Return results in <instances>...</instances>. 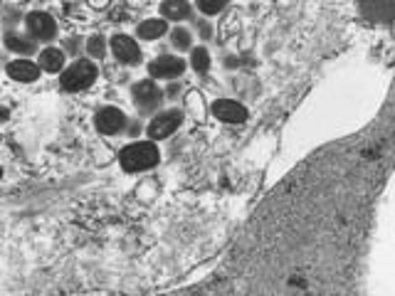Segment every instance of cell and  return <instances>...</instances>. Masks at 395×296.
Wrapping results in <instances>:
<instances>
[{"mask_svg": "<svg viewBox=\"0 0 395 296\" xmlns=\"http://www.w3.org/2000/svg\"><path fill=\"white\" fill-rule=\"evenodd\" d=\"M158 163V148L153 144H131L121 151V165L129 173L149 170Z\"/></svg>", "mask_w": 395, "mask_h": 296, "instance_id": "cell-1", "label": "cell"}, {"mask_svg": "<svg viewBox=\"0 0 395 296\" xmlns=\"http://www.w3.org/2000/svg\"><path fill=\"white\" fill-rule=\"evenodd\" d=\"M94 79H97V67L92 62H87V59H82V62L72 64L62 75V87L67 92H79V89H87Z\"/></svg>", "mask_w": 395, "mask_h": 296, "instance_id": "cell-2", "label": "cell"}, {"mask_svg": "<svg viewBox=\"0 0 395 296\" xmlns=\"http://www.w3.org/2000/svg\"><path fill=\"white\" fill-rule=\"evenodd\" d=\"M181 121H183V113L181 111H166V113H161V116H156V119L151 121L149 136H151V139H166V136H170V133L181 126Z\"/></svg>", "mask_w": 395, "mask_h": 296, "instance_id": "cell-3", "label": "cell"}, {"mask_svg": "<svg viewBox=\"0 0 395 296\" xmlns=\"http://www.w3.org/2000/svg\"><path fill=\"white\" fill-rule=\"evenodd\" d=\"M161 99H164V94H161V89L156 87V84L151 82V79H146V82L136 84L133 87V101H136L138 109H153L161 104Z\"/></svg>", "mask_w": 395, "mask_h": 296, "instance_id": "cell-4", "label": "cell"}, {"mask_svg": "<svg viewBox=\"0 0 395 296\" xmlns=\"http://www.w3.org/2000/svg\"><path fill=\"white\" fill-rule=\"evenodd\" d=\"M213 113L220 121H225V124H242V121L247 119V109L240 107L238 101H230V99L215 101Z\"/></svg>", "mask_w": 395, "mask_h": 296, "instance_id": "cell-5", "label": "cell"}, {"mask_svg": "<svg viewBox=\"0 0 395 296\" xmlns=\"http://www.w3.org/2000/svg\"><path fill=\"white\" fill-rule=\"evenodd\" d=\"M112 50L116 55V59L124 64H136L141 59V52H138V44L133 42L131 38H126V35H116L112 40Z\"/></svg>", "mask_w": 395, "mask_h": 296, "instance_id": "cell-6", "label": "cell"}, {"mask_svg": "<svg viewBox=\"0 0 395 296\" xmlns=\"http://www.w3.org/2000/svg\"><path fill=\"white\" fill-rule=\"evenodd\" d=\"M183 59L178 57H158L156 62H151L149 72L151 77H156V79H168V77H178L183 72Z\"/></svg>", "mask_w": 395, "mask_h": 296, "instance_id": "cell-7", "label": "cell"}, {"mask_svg": "<svg viewBox=\"0 0 395 296\" xmlns=\"http://www.w3.org/2000/svg\"><path fill=\"white\" fill-rule=\"evenodd\" d=\"M124 124H126V119H124V113H121L119 109L107 107V109H101V111L97 113V129H99L101 133H116V131L124 129Z\"/></svg>", "mask_w": 395, "mask_h": 296, "instance_id": "cell-8", "label": "cell"}, {"mask_svg": "<svg viewBox=\"0 0 395 296\" xmlns=\"http://www.w3.org/2000/svg\"><path fill=\"white\" fill-rule=\"evenodd\" d=\"M27 27H30L32 38H38V40H50L57 32L55 20H52L47 13H32L30 18H27Z\"/></svg>", "mask_w": 395, "mask_h": 296, "instance_id": "cell-9", "label": "cell"}, {"mask_svg": "<svg viewBox=\"0 0 395 296\" xmlns=\"http://www.w3.org/2000/svg\"><path fill=\"white\" fill-rule=\"evenodd\" d=\"M8 75L15 82H35L40 77V67L32 62H13L8 64Z\"/></svg>", "mask_w": 395, "mask_h": 296, "instance_id": "cell-10", "label": "cell"}, {"mask_svg": "<svg viewBox=\"0 0 395 296\" xmlns=\"http://www.w3.org/2000/svg\"><path fill=\"white\" fill-rule=\"evenodd\" d=\"M64 64V55L60 50H55V47H50V50H44L42 55H40V67L47 72H60Z\"/></svg>", "mask_w": 395, "mask_h": 296, "instance_id": "cell-11", "label": "cell"}, {"mask_svg": "<svg viewBox=\"0 0 395 296\" xmlns=\"http://www.w3.org/2000/svg\"><path fill=\"white\" fill-rule=\"evenodd\" d=\"M166 32V20H146L138 25V38L141 40H158Z\"/></svg>", "mask_w": 395, "mask_h": 296, "instance_id": "cell-12", "label": "cell"}, {"mask_svg": "<svg viewBox=\"0 0 395 296\" xmlns=\"http://www.w3.org/2000/svg\"><path fill=\"white\" fill-rule=\"evenodd\" d=\"M161 13H164L166 20H183L188 15V3L186 0H166Z\"/></svg>", "mask_w": 395, "mask_h": 296, "instance_id": "cell-13", "label": "cell"}, {"mask_svg": "<svg viewBox=\"0 0 395 296\" xmlns=\"http://www.w3.org/2000/svg\"><path fill=\"white\" fill-rule=\"evenodd\" d=\"M5 44L10 47L13 52H23V55H30L32 50H35V44L30 42V40H25V38H20V35H5Z\"/></svg>", "mask_w": 395, "mask_h": 296, "instance_id": "cell-14", "label": "cell"}, {"mask_svg": "<svg viewBox=\"0 0 395 296\" xmlns=\"http://www.w3.org/2000/svg\"><path fill=\"white\" fill-rule=\"evenodd\" d=\"M190 64H193L195 72H205L207 67H210V57H207V52L203 50V47H198V50H193V55H190Z\"/></svg>", "mask_w": 395, "mask_h": 296, "instance_id": "cell-15", "label": "cell"}, {"mask_svg": "<svg viewBox=\"0 0 395 296\" xmlns=\"http://www.w3.org/2000/svg\"><path fill=\"white\" fill-rule=\"evenodd\" d=\"M198 5H201L203 13L215 15V13H220V10L227 5V0H198Z\"/></svg>", "mask_w": 395, "mask_h": 296, "instance_id": "cell-16", "label": "cell"}, {"mask_svg": "<svg viewBox=\"0 0 395 296\" xmlns=\"http://www.w3.org/2000/svg\"><path fill=\"white\" fill-rule=\"evenodd\" d=\"M173 44H176L178 50H188V47H190V35L186 30H176V32H173Z\"/></svg>", "mask_w": 395, "mask_h": 296, "instance_id": "cell-17", "label": "cell"}, {"mask_svg": "<svg viewBox=\"0 0 395 296\" xmlns=\"http://www.w3.org/2000/svg\"><path fill=\"white\" fill-rule=\"evenodd\" d=\"M89 55L92 57H101L104 55V40L99 38V35H94V38H89Z\"/></svg>", "mask_w": 395, "mask_h": 296, "instance_id": "cell-18", "label": "cell"}, {"mask_svg": "<svg viewBox=\"0 0 395 296\" xmlns=\"http://www.w3.org/2000/svg\"><path fill=\"white\" fill-rule=\"evenodd\" d=\"M107 3H109V0H92V5H94V8H104Z\"/></svg>", "mask_w": 395, "mask_h": 296, "instance_id": "cell-19", "label": "cell"}, {"mask_svg": "<svg viewBox=\"0 0 395 296\" xmlns=\"http://www.w3.org/2000/svg\"><path fill=\"white\" fill-rule=\"evenodd\" d=\"M0 176H3V173H0Z\"/></svg>", "mask_w": 395, "mask_h": 296, "instance_id": "cell-20", "label": "cell"}]
</instances>
